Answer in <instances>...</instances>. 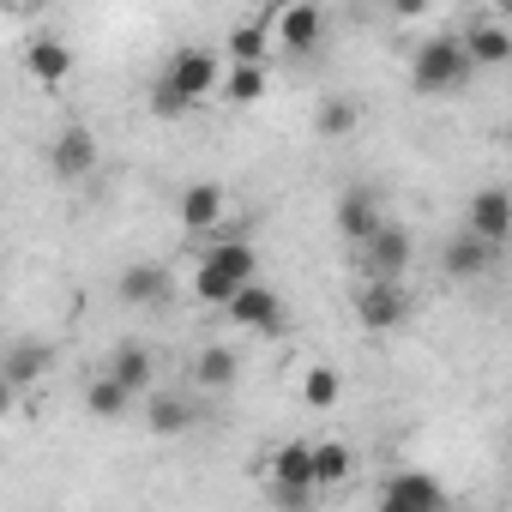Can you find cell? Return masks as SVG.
Returning <instances> with one entry per match:
<instances>
[{
    "instance_id": "7402d4cb",
    "label": "cell",
    "mask_w": 512,
    "mask_h": 512,
    "mask_svg": "<svg viewBox=\"0 0 512 512\" xmlns=\"http://www.w3.org/2000/svg\"><path fill=\"white\" fill-rule=\"evenodd\" d=\"M25 67H31L37 85H61V79H73V49L55 43V37H37V43L25 49Z\"/></svg>"
},
{
    "instance_id": "f546056e",
    "label": "cell",
    "mask_w": 512,
    "mask_h": 512,
    "mask_svg": "<svg viewBox=\"0 0 512 512\" xmlns=\"http://www.w3.org/2000/svg\"><path fill=\"white\" fill-rule=\"evenodd\" d=\"M386 7H392V19H422L434 0H386Z\"/></svg>"
},
{
    "instance_id": "d4e9b609",
    "label": "cell",
    "mask_w": 512,
    "mask_h": 512,
    "mask_svg": "<svg viewBox=\"0 0 512 512\" xmlns=\"http://www.w3.org/2000/svg\"><path fill=\"white\" fill-rule=\"evenodd\" d=\"M338 398H344V374L326 368V362H314V368L302 374V404L326 416V410H338Z\"/></svg>"
},
{
    "instance_id": "3957f363",
    "label": "cell",
    "mask_w": 512,
    "mask_h": 512,
    "mask_svg": "<svg viewBox=\"0 0 512 512\" xmlns=\"http://www.w3.org/2000/svg\"><path fill=\"white\" fill-rule=\"evenodd\" d=\"M266 31H272V43L284 49V55H314L320 43H326V7L320 0H278V7L266 13Z\"/></svg>"
},
{
    "instance_id": "d6986e66",
    "label": "cell",
    "mask_w": 512,
    "mask_h": 512,
    "mask_svg": "<svg viewBox=\"0 0 512 512\" xmlns=\"http://www.w3.org/2000/svg\"><path fill=\"white\" fill-rule=\"evenodd\" d=\"M241 380V356L229 350V344H205L199 356H193V386H205V392H229Z\"/></svg>"
},
{
    "instance_id": "ffe728a7",
    "label": "cell",
    "mask_w": 512,
    "mask_h": 512,
    "mask_svg": "<svg viewBox=\"0 0 512 512\" xmlns=\"http://www.w3.org/2000/svg\"><path fill=\"white\" fill-rule=\"evenodd\" d=\"M308 458H314V488H320V494H326V488H344V482L356 476V452H350L344 440H314Z\"/></svg>"
},
{
    "instance_id": "44dd1931",
    "label": "cell",
    "mask_w": 512,
    "mask_h": 512,
    "mask_svg": "<svg viewBox=\"0 0 512 512\" xmlns=\"http://www.w3.org/2000/svg\"><path fill=\"white\" fill-rule=\"evenodd\" d=\"M199 422V410L187 404V398H175V392H151V404H145V428L157 434V440H169V434H187Z\"/></svg>"
},
{
    "instance_id": "83f0119b",
    "label": "cell",
    "mask_w": 512,
    "mask_h": 512,
    "mask_svg": "<svg viewBox=\"0 0 512 512\" xmlns=\"http://www.w3.org/2000/svg\"><path fill=\"white\" fill-rule=\"evenodd\" d=\"M187 109H193V103H187V97H181V91L157 73V79H151V115H157V121H181Z\"/></svg>"
},
{
    "instance_id": "1f68e13d",
    "label": "cell",
    "mask_w": 512,
    "mask_h": 512,
    "mask_svg": "<svg viewBox=\"0 0 512 512\" xmlns=\"http://www.w3.org/2000/svg\"><path fill=\"white\" fill-rule=\"evenodd\" d=\"M7 7H25V0H0V13H7Z\"/></svg>"
},
{
    "instance_id": "603a6c76",
    "label": "cell",
    "mask_w": 512,
    "mask_h": 512,
    "mask_svg": "<svg viewBox=\"0 0 512 512\" xmlns=\"http://www.w3.org/2000/svg\"><path fill=\"white\" fill-rule=\"evenodd\" d=\"M133 410V392L115 380V374H91V386H85V416H97V422H121Z\"/></svg>"
},
{
    "instance_id": "6da1fadb",
    "label": "cell",
    "mask_w": 512,
    "mask_h": 512,
    "mask_svg": "<svg viewBox=\"0 0 512 512\" xmlns=\"http://www.w3.org/2000/svg\"><path fill=\"white\" fill-rule=\"evenodd\" d=\"M253 272H260V247L253 241H235V235H217L205 253H199V266H193V296L205 308H223L229 290H241Z\"/></svg>"
},
{
    "instance_id": "4316f807",
    "label": "cell",
    "mask_w": 512,
    "mask_h": 512,
    "mask_svg": "<svg viewBox=\"0 0 512 512\" xmlns=\"http://www.w3.org/2000/svg\"><path fill=\"white\" fill-rule=\"evenodd\" d=\"M356 127H362V109H356L350 97H326V103L314 109V133H320V139H350Z\"/></svg>"
},
{
    "instance_id": "52a82bcc",
    "label": "cell",
    "mask_w": 512,
    "mask_h": 512,
    "mask_svg": "<svg viewBox=\"0 0 512 512\" xmlns=\"http://www.w3.org/2000/svg\"><path fill=\"white\" fill-rule=\"evenodd\" d=\"M163 79L187 97V103H205V97H217V79H223V61L211 55V49H199V43H187V49H175L169 61H163Z\"/></svg>"
},
{
    "instance_id": "cb8c5ba5",
    "label": "cell",
    "mask_w": 512,
    "mask_h": 512,
    "mask_svg": "<svg viewBox=\"0 0 512 512\" xmlns=\"http://www.w3.org/2000/svg\"><path fill=\"white\" fill-rule=\"evenodd\" d=\"M314 440H284L266 464H272V482H290V488H314V458H308Z\"/></svg>"
},
{
    "instance_id": "4fadbf2b",
    "label": "cell",
    "mask_w": 512,
    "mask_h": 512,
    "mask_svg": "<svg viewBox=\"0 0 512 512\" xmlns=\"http://www.w3.org/2000/svg\"><path fill=\"white\" fill-rule=\"evenodd\" d=\"M380 217H386V211H380V199H374L368 187H350V193L338 199V211H332V223H338V235H344L350 247H362V241L380 229Z\"/></svg>"
},
{
    "instance_id": "277c9868",
    "label": "cell",
    "mask_w": 512,
    "mask_h": 512,
    "mask_svg": "<svg viewBox=\"0 0 512 512\" xmlns=\"http://www.w3.org/2000/svg\"><path fill=\"white\" fill-rule=\"evenodd\" d=\"M410 314H416V302H410L404 278H362V290H356V320H362V332H398Z\"/></svg>"
},
{
    "instance_id": "ac0fdd59",
    "label": "cell",
    "mask_w": 512,
    "mask_h": 512,
    "mask_svg": "<svg viewBox=\"0 0 512 512\" xmlns=\"http://www.w3.org/2000/svg\"><path fill=\"white\" fill-rule=\"evenodd\" d=\"M49 362H55V350H49L43 338H25V344H13L7 356H0V374H7V380L25 392V386H37V380L49 374Z\"/></svg>"
},
{
    "instance_id": "7a4b0ae2",
    "label": "cell",
    "mask_w": 512,
    "mask_h": 512,
    "mask_svg": "<svg viewBox=\"0 0 512 512\" xmlns=\"http://www.w3.org/2000/svg\"><path fill=\"white\" fill-rule=\"evenodd\" d=\"M470 79H476V67H470L464 43H458L452 31L428 37V43L410 55V91H416V97H452V91H464Z\"/></svg>"
},
{
    "instance_id": "ba28073f",
    "label": "cell",
    "mask_w": 512,
    "mask_h": 512,
    "mask_svg": "<svg viewBox=\"0 0 512 512\" xmlns=\"http://www.w3.org/2000/svg\"><path fill=\"white\" fill-rule=\"evenodd\" d=\"M500 253H506V247H494V241H482V235L458 229V235L440 247V272H446L452 284H482V278L500 266Z\"/></svg>"
},
{
    "instance_id": "2e32d148",
    "label": "cell",
    "mask_w": 512,
    "mask_h": 512,
    "mask_svg": "<svg viewBox=\"0 0 512 512\" xmlns=\"http://www.w3.org/2000/svg\"><path fill=\"white\" fill-rule=\"evenodd\" d=\"M223 205H229V199H223L217 181H193V187L181 193V229H187V235H211V229L223 223Z\"/></svg>"
},
{
    "instance_id": "30bf717a",
    "label": "cell",
    "mask_w": 512,
    "mask_h": 512,
    "mask_svg": "<svg viewBox=\"0 0 512 512\" xmlns=\"http://www.w3.org/2000/svg\"><path fill=\"white\" fill-rule=\"evenodd\" d=\"M97 157H103V151H97V133H91V127H79V121H73V127H61V133H55V145H49V169H55L61 181H85V175L97 169Z\"/></svg>"
},
{
    "instance_id": "9c48e42d",
    "label": "cell",
    "mask_w": 512,
    "mask_h": 512,
    "mask_svg": "<svg viewBox=\"0 0 512 512\" xmlns=\"http://www.w3.org/2000/svg\"><path fill=\"white\" fill-rule=\"evenodd\" d=\"M356 253H362V278H404L410 272V235L398 223H386V217H380V229Z\"/></svg>"
},
{
    "instance_id": "5b68a950",
    "label": "cell",
    "mask_w": 512,
    "mask_h": 512,
    "mask_svg": "<svg viewBox=\"0 0 512 512\" xmlns=\"http://www.w3.org/2000/svg\"><path fill=\"white\" fill-rule=\"evenodd\" d=\"M223 320L241 326V332H284V326H290V320H284V296L266 290L260 278H247L241 290L223 296Z\"/></svg>"
},
{
    "instance_id": "f1b7e54d",
    "label": "cell",
    "mask_w": 512,
    "mask_h": 512,
    "mask_svg": "<svg viewBox=\"0 0 512 512\" xmlns=\"http://www.w3.org/2000/svg\"><path fill=\"white\" fill-rule=\"evenodd\" d=\"M272 500H278V506H290V512H302V506H314V500H320V488H290V482H272Z\"/></svg>"
},
{
    "instance_id": "9a60e30c",
    "label": "cell",
    "mask_w": 512,
    "mask_h": 512,
    "mask_svg": "<svg viewBox=\"0 0 512 512\" xmlns=\"http://www.w3.org/2000/svg\"><path fill=\"white\" fill-rule=\"evenodd\" d=\"M217 91H223V103H266L272 97V67L266 61H229L223 67V79H217Z\"/></svg>"
},
{
    "instance_id": "8fae6325",
    "label": "cell",
    "mask_w": 512,
    "mask_h": 512,
    "mask_svg": "<svg viewBox=\"0 0 512 512\" xmlns=\"http://www.w3.org/2000/svg\"><path fill=\"white\" fill-rule=\"evenodd\" d=\"M464 55H470V67L476 73H500L506 61H512V31L500 25V19H476V25H464Z\"/></svg>"
},
{
    "instance_id": "5bb4252c",
    "label": "cell",
    "mask_w": 512,
    "mask_h": 512,
    "mask_svg": "<svg viewBox=\"0 0 512 512\" xmlns=\"http://www.w3.org/2000/svg\"><path fill=\"white\" fill-rule=\"evenodd\" d=\"M115 296H121L127 308H157V302L169 296V266H157V260H133V266L115 278Z\"/></svg>"
},
{
    "instance_id": "7c38bea8",
    "label": "cell",
    "mask_w": 512,
    "mask_h": 512,
    "mask_svg": "<svg viewBox=\"0 0 512 512\" xmlns=\"http://www.w3.org/2000/svg\"><path fill=\"white\" fill-rule=\"evenodd\" d=\"M464 229L494 241V247H506L512 241V199H506V187H482L470 199V211H464Z\"/></svg>"
},
{
    "instance_id": "484cf974",
    "label": "cell",
    "mask_w": 512,
    "mask_h": 512,
    "mask_svg": "<svg viewBox=\"0 0 512 512\" xmlns=\"http://www.w3.org/2000/svg\"><path fill=\"white\" fill-rule=\"evenodd\" d=\"M223 55H229V61H266V55H272V31H266V19H241V25L229 31Z\"/></svg>"
},
{
    "instance_id": "e0dca14e",
    "label": "cell",
    "mask_w": 512,
    "mask_h": 512,
    "mask_svg": "<svg viewBox=\"0 0 512 512\" xmlns=\"http://www.w3.org/2000/svg\"><path fill=\"white\" fill-rule=\"evenodd\" d=\"M103 374H115V380L139 398V392H151V380H157V356H151L145 344H115L109 362H103Z\"/></svg>"
},
{
    "instance_id": "4dcf8cb0",
    "label": "cell",
    "mask_w": 512,
    "mask_h": 512,
    "mask_svg": "<svg viewBox=\"0 0 512 512\" xmlns=\"http://www.w3.org/2000/svg\"><path fill=\"white\" fill-rule=\"evenodd\" d=\"M13 404H19V386H13L7 374H0V422H7V416H13Z\"/></svg>"
},
{
    "instance_id": "8992f818",
    "label": "cell",
    "mask_w": 512,
    "mask_h": 512,
    "mask_svg": "<svg viewBox=\"0 0 512 512\" xmlns=\"http://www.w3.org/2000/svg\"><path fill=\"white\" fill-rule=\"evenodd\" d=\"M374 506H380V512H446V506H452V494H446L428 470H398V476H386V482H380Z\"/></svg>"
}]
</instances>
